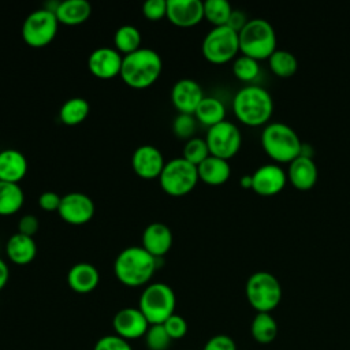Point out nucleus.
I'll list each match as a JSON object with an SVG mask.
<instances>
[{
	"label": "nucleus",
	"mask_w": 350,
	"mask_h": 350,
	"mask_svg": "<svg viewBox=\"0 0 350 350\" xmlns=\"http://www.w3.org/2000/svg\"><path fill=\"white\" fill-rule=\"evenodd\" d=\"M157 268V258L142 246H129L118 253L113 261V273L126 287L149 284Z\"/></svg>",
	"instance_id": "f257e3e1"
},
{
	"label": "nucleus",
	"mask_w": 350,
	"mask_h": 350,
	"mask_svg": "<svg viewBox=\"0 0 350 350\" xmlns=\"http://www.w3.org/2000/svg\"><path fill=\"white\" fill-rule=\"evenodd\" d=\"M161 70L163 60L159 52L150 48H139L123 56L119 77L129 88L142 90L150 88L160 78Z\"/></svg>",
	"instance_id": "f03ea898"
},
{
	"label": "nucleus",
	"mask_w": 350,
	"mask_h": 350,
	"mask_svg": "<svg viewBox=\"0 0 350 350\" xmlns=\"http://www.w3.org/2000/svg\"><path fill=\"white\" fill-rule=\"evenodd\" d=\"M232 111L241 123L253 127L261 126L269 120L273 112V98L265 88L247 85L234 96Z\"/></svg>",
	"instance_id": "7ed1b4c3"
},
{
	"label": "nucleus",
	"mask_w": 350,
	"mask_h": 350,
	"mask_svg": "<svg viewBox=\"0 0 350 350\" xmlns=\"http://www.w3.org/2000/svg\"><path fill=\"white\" fill-rule=\"evenodd\" d=\"M301 145L295 130L283 122H271L261 133L264 152L278 163H291L299 156Z\"/></svg>",
	"instance_id": "20e7f679"
},
{
	"label": "nucleus",
	"mask_w": 350,
	"mask_h": 350,
	"mask_svg": "<svg viewBox=\"0 0 350 350\" xmlns=\"http://www.w3.org/2000/svg\"><path fill=\"white\" fill-rule=\"evenodd\" d=\"M238 37L239 52L256 60L268 59L276 51L275 29L262 18L249 19Z\"/></svg>",
	"instance_id": "39448f33"
},
{
	"label": "nucleus",
	"mask_w": 350,
	"mask_h": 350,
	"mask_svg": "<svg viewBox=\"0 0 350 350\" xmlns=\"http://www.w3.org/2000/svg\"><path fill=\"white\" fill-rule=\"evenodd\" d=\"M175 305L176 298L174 290L163 282L146 284L138 301V309L144 313L150 325L163 324L175 313Z\"/></svg>",
	"instance_id": "423d86ee"
},
{
	"label": "nucleus",
	"mask_w": 350,
	"mask_h": 350,
	"mask_svg": "<svg viewBox=\"0 0 350 350\" xmlns=\"http://www.w3.org/2000/svg\"><path fill=\"white\" fill-rule=\"evenodd\" d=\"M245 294L256 312L271 313L282 301V286L273 273L257 271L247 278Z\"/></svg>",
	"instance_id": "0eeeda50"
},
{
	"label": "nucleus",
	"mask_w": 350,
	"mask_h": 350,
	"mask_svg": "<svg viewBox=\"0 0 350 350\" xmlns=\"http://www.w3.org/2000/svg\"><path fill=\"white\" fill-rule=\"evenodd\" d=\"M200 180L197 165L189 163L183 157H175L165 161L159 176V183L164 193L171 197H182L189 194Z\"/></svg>",
	"instance_id": "6e6552de"
},
{
	"label": "nucleus",
	"mask_w": 350,
	"mask_h": 350,
	"mask_svg": "<svg viewBox=\"0 0 350 350\" xmlns=\"http://www.w3.org/2000/svg\"><path fill=\"white\" fill-rule=\"evenodd\" d=\"M202 56L213 64H223L234 60L239 52V37L230 26L212 27L201 44Z\"/></svg>",
	"instance_id": "1a4fd4ad"
},
{
	"label": "nucleus",
	"mask_w": 350,
	"mask_h": 350,
	"mask_svg": "<svg viewBox=\"0 0 350 350\" xmlns=\"http://www.w3.org/2000/svg\"><path fill=\"white\" fill-rule=\"evenodd\" d=\"M59 21L55 12L42 8L31 11L23 21L21 36L23 42L31 48H44L49 45L59 30Z\"/></svg>",
	"instance_id": "9d476101"
},
{
	"label": "nucleus",
	"mask_w": 350,
	"mask_h": 350,
	"mask_svg": "<svg viewBox=\"0 0 350 350\" xmlns=\"http://www.w3.org/2000/svg\"><path fill=\"white\" fill-rule=\"evenodd\" d=\"M205 141L212 156L228 160L238 153L242 144V134L235 123L223 120L208 129Z\"/></svg>",
	"instance_id": "9b49d317"
},
{
	"label": "nucleus",
	"mask_w": 350,
	"mask_h": 350,
	"mask_svg": "<svg viewBox=\"0 0 350 350\" xmlns=\"http://www.w3.org/2000/svg\"><path fill=\"white\" fill-rule=\"evenodd\" d=\"M96 212L93 200L81 191H71L62 196L57 213L60 219L71 226H82L89 223Z\"/></svg>",
	"instance_id": "f8f14e48"
},
{
	"label": "nucleus",
	"mask_w": 350,
	"mask_h": 350,
	"mask_svg": "<svg viewBox=\"0 0 350 350\" xmlns=\"http://www.w3.org/2000/svg\"><path fill=\"white\" fill-rule=\"evenodd\" d=\"M149 325L150 324L144 313L134 306L119 309L112 319V328L115 334L126 340L144 338Z\"/></svg>",
	"instance_id": "ddd939ff"
},
{
	"label": "nucleus",
	"mask_w": 350,
	"mask_h": 350,
	"mask_svg": "<svg viewBox=\"0 0 350 350\" xmlns=\"http://www.w3.org/2000/svg\"><path fill=\"white\" fill-rule=\"evenodd\" d=\"M164 164L163 153L154 145H141L131 154V168L141 179H159Z\"/></svg>",
	"instance_id": "4468645a"
},
{
	"label": "nucleus",
	"mask_w": 350,
	"mask_h": 350,
	"mask_svg": "<svg viewBox=\"0 0 350 350\" xmlns=\"http://www.w3.org/2000/svg\"><path fill=\"white\" fill-rule=\"evenodd\" d=\"M123 56L113 46H100L90 52L88 68L98 79H112L120 75Z\"/></svg>",
	"instance_id": "2eb2a0df"
},
{
	"label": "nucleus",
	"mask_w": 350,
	"mask_h": 350,
	"mask_svg": "<svg viewBox=\"0 0 350 350\" xmlns=\"http://www.w3.org/2000/svg\"><path fill=\"white\" fill-rule=\"evenodd\" d=\"M171 103L179 113L194 115L198 104L205 97L201 85L191 78L176 81L171 89Z\"/></svg>",
	"instance_id": "dca6fc26"
},
{
	"label": "nucleus",
	"mask_w": 350,
	"mask_h": 350,
	"mask_svg": "<svg viewBox=\"0 0 350 350\" xmlns=\"http://www.w3.org/2000/svg\"><path fill=\"white\" fill-rule=\"evenodd\" d=\"M167 19L178 27H193L204 19V1L167 0Z\"/></svg>",
	"instance_id": "f3484780"
},
{
	"label": "nucleus",
	"mask_w": 350,
	"mask_h": 350,
	"mask_svg": "<svg viewBox=\"0 0 350 350\" xmlns=\"http://www.w3.org/2000/svg\"><path fill=\"white\" fill-rule=\"evenodd\" d=\"M252 189L257 194L273 196L286 186L287 174L278 164H264L252 174Z\"/></svg>",
	"instance_id": "a211bd4d"
},
{
	"label": "nucleus",
	"mask_w": 350,
	"mask_h": 350,
	"mask_svg": "<svg viewBox=\"0 0 350 350\" xmlns=\"http://www.w3.org/2000/svg\"><path fill=\"white\" fill-rule=\"evenodd\" d=\"M172 242L174 237L171 228L160 221L148 224L141 235V246L157 260L171 250Z\"/></svg>",
	"instance_id": "6ab92c4d"
},
{
	"label": "nucleus",
	"mask_w": 350,
	"mask_h": 350,
	"mask_svg": "<svg viewBox=\"0 0 350 350\" xmlns=\"http://www.w3.org/2000/svg\"><path fill=\"white\" fill-rule=\"evenodd\" d=\"M100 283V273L90 262H77L67 272L68 287L78 294H88L96 290Z\"/></svg>",
	"instance_id": "aec40b11"
},
{
	"label": "nucleus",
	"mask_w": 350,
	"mask_h": 350,
	"mask_svg": "<svg viewBox=\"0 0 350 350\" xmlns=\"http://www.w3.org/2000/svg\"><path fill=\"white\" fill-rule=\"evenodd\" d=\"M29 164L26 156L16 149L0 150V180L19 183L27 174Z\"/></svg>",
	"instance_id": "412c9836"
},
{
	"label": "nucleus",
	"mask_w": 350,
	"mask_h": 350,
	"mask_svg": "<svg viewBox=\"0 0 350 350\" xmlns=\"http://www.w3.org/2000/svg\"><path fill=\"white\" fill-rule=\"evenodd\" d=\"M319 171L313 159L298 156L288 163L287 178L291 185L298 190H309L317 182Z\"/></svg>",
	"instance_id": "4be33fe9"
},
{
	"label": "nucleus",
	"mask_w": 350,
	"mask_h": 350,
	"mask_svg": "<svg viewBox=\"0 0 350 350\" xmlns=\"http://www.w3.org/2000/svg\"><path fill=\"white\" fill-rule=\"evenodd\" d=\"M5 254L11 262L16 265H27L37 256V243L33 237L15 232L5 243Z\"/></svg>",
	"instance_id": "5701e85b"
},
{
	"label": "nucleus",
	"mask_w": 350,
	"mask_h": 350,
	"mask_svg": "<svg viewBox=\"0 0 350 350\" xmlns=\"http://www.w3.org/2000/svg\"><path fill=\"white\" fill-rule=\"evenodd\" d=\"M55 15L60 25L78 26L90 18L92 5L86 0H64L59 3Z\"/></svg>",
	"instance_id": "b1692460"
},
{
	"label": "nucleus",
	"mask_w": 350,
	"mask_h": 350,
	"mask_svg": "<svg viewBox=\"0 0 350 350\" xmlns=\"http://www.w3.org/2000/svg\"><path fill=\"white\" fill-rule=\"evenodd\" d=\"M198 178L206 185L219 186L228 180L231 175V167L228 160L209 154L202 163L197 165Z\"/></svg>",
	"instance_id": "393cba45"
},
{
	"label": "nucleus",
	"mask_w": 350,
	"mask_h": 350,
	"mask_svg": "<svg viewBox=\"0 0 350 350\" xmlns=\"http://www.w3.org/2000/svg\"><path fill=\"white\" fill-rule=\"evenodd\" d=\"M252 338L260 345H268L278 335V323L268 312H257L250 323Z\"/></svg>",
	"instance_id": "a878e982"
},
{
	"label": "nucleus",
	"mask_w": 350,
	"mask_h": 350,
	"mask_svg": "<svg viewBox=\"0 0 350 350\" xmlns=\"http://www.w3.org/2000/svg\"><path fill=\"white\" fill-rule=\"evenodd\" d=\"M194 118L209 129L226 120V107L216 97H204L194 112Z\"/></svg>",
	"instance_id": "bb28decb"
},
{
	"label": "nucleus",
	"mask_w": 350,
	"mask_h": 350,
	"mask_svg": "<svg viewBox=\"0 0 350 350\" xmlns=\"http://www.w3.org/2000/svg\"><path fill=\"white\" fill-rule=\"evenodd\" d=\"M25 194L19 183L0 180V216H11L21 211Z\"/></svg>",
	"instance_id": "cd10ccee"
},
{
	"label": "nucleus",
	"mask_w": 350,
	"mask_h": 350,
	"mask_svg": "<svg viewBox=\"0 0 350 350\" xmlns=\"http://www.w3.org/2000/svg\"><path fill=\"white\" fill-rule=\"evenodd\" d=\"M90 105L83 97H71L66 100L59 109V119L66 126H78L89 115Z\"/></svg>",
	"instance_id": "c85d7f7f"
},
{
	"label": "nucleus",
	"mask_w": 350,
	"mask_h": 350,
	"mask_svg": "<svg viewBox=\"0 0 350 350\" xmlns=\"http://www.w3.org/2000/svg\"><path fill=\"white\" fill-rule=\"evenodd\" d=\"M142 42L141 33L134 25H122L113 34V48L122 55H130L138 51Z\"/></svg>",
	"instance_id": "c756f323"
},
{
	"label": "nucleus",
	"mask_w": 350,
	"mask_h": 350,
	"mask_svg": "<svg viewBox=\"0 0 350 350\" xmlns=\"http://www.w3.org/2000/svg\"><path fill=\"white\" fill-rule=\"evenodd\" d=\"M268 63L271 71L280 78H288L294 75L298 70V60L295 55L284 49H276L268 57Z\"/></svg>",
	"instance_id": "7c9ffc66"
},
{
	"label": "nucleus",
	"mask_w": 350,
	"mask_h": 350,
	"mask_svg": "<svg viewBox=\"0 0 350 350\" xmlns=\"http://www.w3.org/2000/svg\"><path fill=\"white\" fill-rule=\"evenodd\" d=\"M232 7L227 0H206L204 1V19L213 27L227 25Z\"/></svg>",
	"instance_id": "2f4dec72"
},
{
	"label": "nucleus",
	"mask_w": 350,
	"mask_h": 350,
	"mask_svg": "<svg viewBox=\"0 0 350 350\" xmlns=\"http://www.w3.org/2000/svg\"><path fill=\"white\" fill-rule=\"evenodd\" d=\"M258 60L246 55L241 53L232 62V72L242 82H252L258 75Z\"/></svg>",
	"instance_id": "473e14b6"
},
{
	"label": "nucleus",
	"mask_w": 350,
	"mask_h": 350,
	"mask_svg": "<svg viewBox=\"0 0 350 350\" xmlns=\"http://www.w3.org/2000/svg\"><path fill=\"white\" fill-rule=\"evenodd\" d=\"M209 148L208 144L205 141V138H200V137H193L190 139L186 141L185 146H183V159L187 160L189 163L198 165L200 163H202L208 156H209Z\"/></svg>",
	"instance_id": "72a5a7b5"
},
{
	"label": "nucleus",
	"mask_w": 350,
	"mask_h": 350,
	"mask_svg": "<svg viewBox=\"0 0 350 350\" xmlns=\"http://www.w3.org/2000/svg\"><path fill=\"white\" fill-rule=\"evenodd\" d=\"M145 346L148 350H168L172 339L168 336L163 324L149 325L145 336Z\"/></svg>",
	"instance_id": "f704fd0d"
},
{
	"label": "nucleus",
	"mask_w": 350,
	"mask_h": 350,
	"mask_svg": "<svg viewBox=\"0 0 350 350\" xmlns=\"http://www.w3.org/2000/svg\"><path fill=\"white\" fill-rule=\"evenodd\" d=\"M197 120L194 115L189 113H178L172 122V131L180 139H190L196 131Z\"/></svg>",
	"instance_id": "c9c22d12"
},
{
	"label": "nucleus",
	"mask_w": 350,
	"mask_h": 350,
	"mask_svg": "<svg viewBox=\"0 0 350 350\" xmlns=\"http://www.w3.org/2000/svg\"><path fill=\"white\" fill-rule=\"evenodd\" d=\"M163 327L165 328L168 336H170L172 340L182 339V338H185L186 334H187V321H186L180 314H176V313H174L172 316H170V317L163 323Z\"/></svg>",
	"instance_id": "e433bc0d"
},
{
	"label": "nucleus",
	"mask_w": 350,
	"mask_h": 350,
	"mask_svg": "<svg viewBox=\"0 0 350 350\" xmlns=\"http://www.w3.org/2000/svg\"><path fill=\"white\" fill-rule=\"evenodd\" d=\"M93 350H133V347L129 340L118 336L116 334H109L101 336L96 342Z\"/></svg>",
	"instance_id": "4c0bfd02"
},
{
	"label": "nucleus",
	"mask_w": 350,
	"mask_h": 350,
	"mask_svg": "<svg viewBox=\"0 0 350 350\" xmlns=\"http://www.w3.org/2000/svg\"><path fill=\"white\" fill-rule=\"evenodd\" d=\"M142 15L149 21L167 18V0H148L142 4Z\"/></svg>",
	"instance_id": "58836bf2"
},
{
	"label": "nucleus",
	"mask_w": 350,
	"mask_h": 350,
	"mask_svg": "<svg viewBox=\"0 0 350 350\" xmlns=\"http://www.w3.org/2000/svg\"><path fill=\"white\" fill-rule=\"evenodd\" d=\"M202 350H237V345L231 336L216 334L206 340Z\"/></svg>",
	"instance_id": "ea45409f"
},
{
	"label": "nucleus",
	"mask_w": 350,
	"mask_h": 350,
	"mask_svg": "<svg viewBox=\"0 0 350 350\" xmlns=\"http://www.w3.org/2000/svg\"><path fill=\"white\" fill-rule=\"evenodd\" d=\"M62 196H59L56 191H44L38 197V205L45 212H57L60 206Z\"/></svg>",
	"instance_id": "a19ab883"
},
{
	"label": "nucleus",
	"mask_w": 350,
	"mask_h": 350,
	"mask_svg": "<svg viewBox=\"0 0 350 350\" xmlns=\"http://www.w3.org/2000/svg\"><path fill=\"white\" fill-rule=\"evenodd\" d=\"M38 228H40V221H38L37 216L27 213L19 219L16 232H21L27 237H34V234L38 231Z\"/></svg>",
	"instance_id": "79ce46f5"
},
{
	"label": "nucleus",
	"mask_w": 350,
	"mask_h": 350,
	"mask_svg": "<svg viewBox=\"0 0 350 350\" xmlns=\"http://www.w3.org/2000/svg\"><path fill=\"white\" fill-rule=\"evenodd\" d=\"M247 18H246V14L241 10H232L231 15H230V19L227 22V26H230L232 30H235L237 33H239L243 26L247 23Z\"/></svg>",
	"instance_id": "37998d69"
},
{
	"label": "nucleus",
	"mask_w": 350,
	"mask_h": 350,
	"mask_svg": "<svg viewBox=\"0 0 350 350\" xmlns=\"http://www.w3.org/2000/svg\"><path fill=\"white\" fill-rule=\"evenodd\" d=\"M10 278V269L7 262L0 257V291L5 287Z\"/></svg>",
	"instance_id": "c03bdc74"
},
{
	"label": "nucleus",
	"mask_w": 350,
	"mask_h": 350,
	"mask_svg": "<svg viewBox=\"0 0 350 350\" xmlns=\"http://www.w3.org/2000/svg\"><path fill=\"white\" fill-rule=\"evenodd\" d=\"M299 156H304V157H309V159H312V156H313V148H312V145H309V144H304V142H302Z\"/></svg>",
	"instance_id": "a18cd8bd"
},
{
	"label": "nucleus",
	"mask_w": 350,
	"mask_h": 350,
	"mask_svg": "<svg viewBox=\"0 0 350 350\" xmlns=\"http://www.w3.org/2000/svg\"><path fill=\"white\" fill-rule=\"evenodd\" d=\"M252 175H249V174H246V175H243V176H241V179H239V185L243 187V189H252Z\"/></svg>",
	"instance_id": "49530a36"
}]
</instances>
